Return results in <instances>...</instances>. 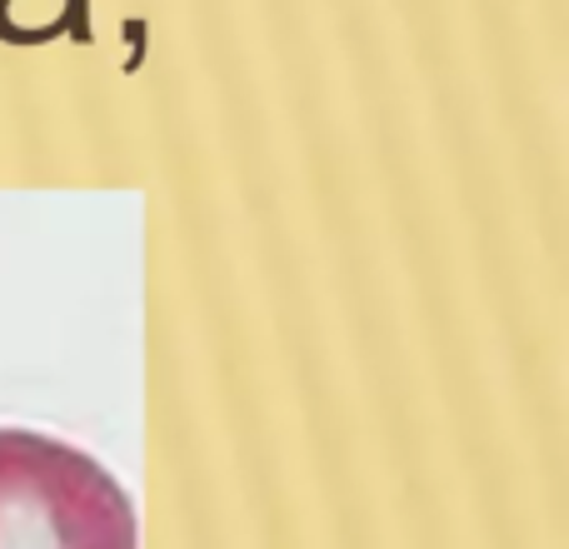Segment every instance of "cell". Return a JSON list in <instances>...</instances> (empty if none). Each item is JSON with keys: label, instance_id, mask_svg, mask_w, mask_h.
<instances>
[{"label": "cell", "instance_id": "obj_1", "mask_svg": "<svg viewBox=\"0 0 569 549\" xmlns=\"http://www.w3.org/2000/svg\"><path fill=\"white\" fill-rule=\"evenodd\" d=\"M0 549H140L116 475L40 430H0Z\"/></svg>", "mask_w": 569, "mask_h": 549}]
</instances>
